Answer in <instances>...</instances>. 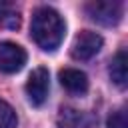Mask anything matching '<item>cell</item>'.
<instances>
[{
	"instance_id": "cell-6",
	"label": "cell",
	"mask_w": 128,
	"mask_h": 128,
	"mask_svg": "<svg viewBox=\"0 0 128 128\" xmlns=\"http://www.w3.org/2000/svg\"><path fill=\"white\" fill-rule=\"evenodd\" d=\"M60 78V84L70 92V94H84L88 90V76L82 72V70H76V68H64L60 70L58 74Z\"/></svg>"
},
{
	"instance_id": "cell-4",
	"label": "cell",
	"mask_w": 128,
	"mask_h": 128,
	"mask_svg": "<svg viewBox=\"0 0 128 128\" xmlns=\"http://www.w3.org/2000/svg\"><path fill=\"white\" fill-rule=\"evenodd\" d=\"M102 44H104V40L100 34L90 32V30H82L76 34L72 48H70V54L74 60H90L92 56H96L100 52Z\"/></svg>"
},
{
	"instance_id": "cell-3",
	"label": "cell",
	"mask_w": 128,
	"mask_h": 128,
	"mask_svg": "<svg viewBox=\"0 0 128 128\" xmlns=\"http://www.w3.org/2000/svg\"><path fill=\"white\" fill-rule=\"evenodd\" d=\"M26 96L30 100L32 106H42L48 98V90H50V74L44 66H38L30 72L28 80H26Z\"/></svg>"
},
{
	"instance_id": "cell-1",
	"label": "cell",
	"mask_w": 128,
	"mask_h": 128,
	"mask_svg": "<svg viewBox=\"0 0 128 128\" xmlns=\"http://www.w3.org/2000/svg\"><path fill=\"white\" fill-rule=\"evenodd\" d=\"M64 32H66V24L54 8L40 6L34 10L32 24H30V36L42 50L46 52L56 50L64 38Z\"/></svg>"
},
{
	"instance_id": "cell-9",
	"label": "cell",
	"mask_w": 128,
	"mask_h": 128,
	"mask_svg": "<svg viewBox=\"0 0 128 128\" xmlns=\"http://www.w3.org/2000/svg\"><path fill=\"white\" fill-rule=\"evenodd\" d=\"M16 124H18V118L14 108L8 102L0 100V128H16Z\"/></svg>"
},
{
	"instance_id": "cell-8",
	"label": "cell",
	"mask_w": 128,
	"mask_h": 128,
	"mask_svg": "<svg viewBox=\"0 0 128 128\" xmlns=\"http://www.w3.org/2000/svg\"><path fill=\"white\" fill-rule=\"evenodd\" d=\"M20 12L16 10L14 4L10 2H0V28H8V30H16L20 28Z\"/></svg>"
},
{
	"instance_id": "cell-10",
	"label": "cell",
	"mask_w": 128,
	"mask_h": 128,
	"mask_svg": "<svg viewBox=\"0 0 128 128\" xmlns=\"http://www.w3.org/2000/svg\"><path fill=\"white\" fill-rule=\"evenodd\" d=\"M108 128H128V120H126V108H118L108 116L106 122Z\"/></svg>"
},
{
	"instance_id": "cell-5",
	"label": "cell",
	"mask_w": 128,
	"mask_h": 128,
	"mask_svg": "<svg viewBox=\"0 0 128 128\" xmlns=\"http://www.w3.org/2000/svg\"><path fill=\"white\" fill-rule=\"evenodd\" d=\"M26 64V50L14 42H0V72L14 74Z\"/></svg>"
},
{
	"instance_id": "cell-2",
	"label": "cell",
	"mask_w": 128,
	"mask_h": 128,
	"mask_svg": "<svg viewBox=\"0 0 128 128\" xmlns=\"http://www.w3.org/2000/svg\"><path fill=\"white\" fill-rule=\"evenodd\" d=\"M122 2L118 0H96L86 4L88 16L102 26H116L122 18Z\"/></svg>"
},
{
	"instance_id": "cell-7",
	"label": "cell",
	"mask_w": 128,
	"mask_h": 128,
	"mask_svg": "<svg viewBox=\"0 0 128 128\" xmlns=\"http://www.w3.org/2000/svg\"><path fill=\"white\" fill-rule=\"evenodd\" d=\"M110 78L116 86L124 88L126 86V80H128V56H126V50H118V54L112 58L110 62Z\"/></svg>"
}]
</instances>
